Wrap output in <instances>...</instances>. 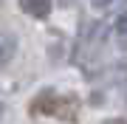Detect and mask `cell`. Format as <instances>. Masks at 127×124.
<instances>
[{"instance_id": "obj_1", "label": "cell", "mask_w": 127, "mask_h": 124, "mask_svg": "<svg viewBox=\"0 0 127 124\" xmlns=\"http://www.w3.org/2000/svg\"><path fill=\"white\" fill-rule=\"evenodd\" d=\"M28 113L31 116H54V119H62V121L73 124L79 119V101L73 96H59L54 90H42L28 104Z\"/></svg>"}, {"instance_id": "obj_4", "label": "cell", "mask_w": 127, "mask_h": 124, "mask_svg": "<svg viewBox=\"0 0 127 124\" xmlns=\"http://www.w3.org/2000/svg\"><path fill=\"white\" fill-rule=\"evenodd\" d=\"M116 31L122 34V37H127V14H122V17L116 20Z\"/></svg>"}, {"instance_id": "obj_2", "label": "cell", "mask_w": 127, "mask_h": 124, "mask_svg": "<svg viewBox=\"0 0 127 124\" xmlns=\"http://www.w3.org/2000/svg\"><path fill=\"white\" fill-rule=\"evenodd\" d=\"M14 51H17V37H14V34H3V31H0V71L11 62Z\"/></svg>"}, {"instance_id": "obj_3", "label": "cell", "mask_w": 127, "mask_h": 124, "mask_svg": "<svg viewBox=\"0 0 127 124\" xmlns=\"http://www.w3.org/2000/svg\"><path fill=\"white\" fill-rule=\"evenodd\" d=\"M20 9L31 17H48L51 14V0H20Z\"/></svg>"}, {"instance_id": "obj_6", "label": "cell", "mask_w": 127, "mask_h": 124, "mask_svg": "<svg viewBox=\"0 0 127 124\" xmlns=\"http://www.w3.org/2000/svg\"><path fill=\"white\" fill-rule=\"evenodd\" d=\"M110 124H124V121H110Z\"/></svg>"}, {"instance_id": "obj_5", "label": "cell", "mask_w": 127, "mask_h": 124, "mask_svg": "<svg viewBox=\"0 0 127 124\" xmlns=\"http://www.w3.org/2000/svg\"><path fill=\"white\" fill-rule=\"evenodd\" d=\"M110 3H113V0H93V6H96V9H107Z\"/></svg>"}]
</instances>
